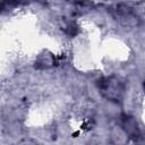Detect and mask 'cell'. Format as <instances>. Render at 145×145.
Instances as JSON below:
<instances>
[{
  "instance_id": "6da1fadb",
  "label": "cell",
  "mask_w": 145,
  "mask_h": 145,
  "mask_svg": "<svg viewBox=\"0 0 145 145\" xmlns=\"http://www.w3.org/2000/svg\"><path fill=\"white\" fill-rule=\"evenodd\" d=\"M96 87L101 96L111 102H121L125 95L123 82L114 76L102 77L96 82Z\"/></svg>"
},
{
  "instance_id": "7a4b0ae2",
  "label": "cell",
  "mask_w": 145,
  "mask_h": 145,
  "mask_svg": "<svg viewBox=\"0 0 145 145\" xmlns=\"http://www.w3.org/2000/svg\"><path fill=\"white\" fill-rule=\"evenodd\" d=\"M121 126L125 130V133L128 135L129 138L133 140H138L140 138V130L138 127L137 121L135 120L134 117L125 114L121 117Z\"/></svg>"
}]
</instances>
